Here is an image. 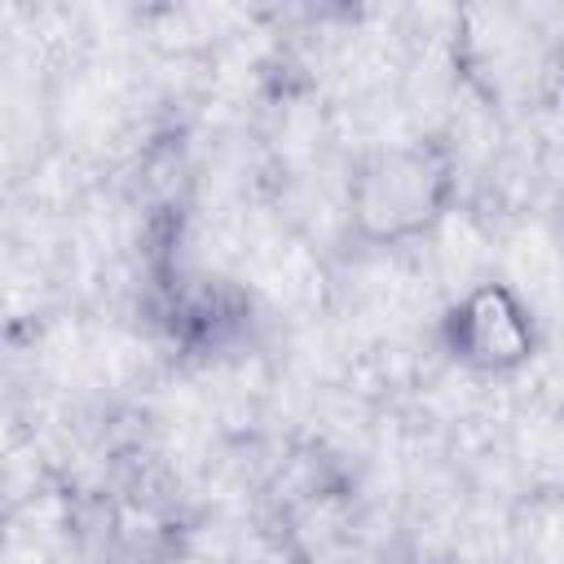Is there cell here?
I'll list each match as a JSON object with an SVG mask.
<instances>
[{
  "instance_id": "1",
  "label": "cell",
  "mask_w": 564,
  "mask_h": 564,
  "mask_svg": "<svg viewBox=\"0 0 564 564\" xmlns=\"http://www.w3.org/2000/svg\"><path fill=\"white\" fill-rule=\"evenodd\" d=\"M454 194V167L436 145L410 141V145H383L375 150L352 185L348 207L357 229L370 242H405L414 234H427Z\"/></svg>"
},
{
  "instance_id": "2",
  "label": "cell",
  "mask_w": 564,
  "mask_h": 564,
  "mask_svg": "<svg viewBox=\"0 0 564 564\" xmlns=\"http://www.w3.org/2000/svg\"><path fill=\"white\" fill-rule=\"evenodd\" d=\"M445 339L463 366L502 375L533 357V317L511 286L485 282L454 304Z\"/></svg>"
}]
</instances>
